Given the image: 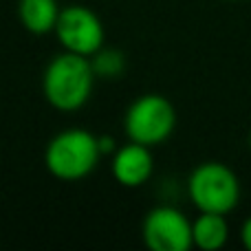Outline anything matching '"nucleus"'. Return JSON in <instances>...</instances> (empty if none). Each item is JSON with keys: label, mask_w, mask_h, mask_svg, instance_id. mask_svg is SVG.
Segmentation results:
<instances>
[{"label": "nucleus", "mask_w": 251, "mask_h": 251, "mask_svg": "<svg viewBox=\"0 0 251 251\" xmlns=\"http://www.w3.org/2000/svg\"><path fill=\"white\" fill-rule=\"evenodd\" d=\"M240 243L247 251H251V216L245 218V223L240 225Z\"/></svg>", "instance_id": "11"}, {"label": "nucleus", "mask_w": 251, "mask_h": 251, "mask_svg": "<svg viewBox=\"0 0 251 251\" xmlns=\"http://www.w3.org/2000/svg\"><path fill=\"white\" fill-rule=\"evenodd\" d=\"M124 128L130 141L154 148L165 143L176 128V110L168 97L159 93L141 95L128 106Z\"/></svg>", "instance_id": "4"}, {"label": "nucleus", "mask_w": 251, "mask_h": 251, "mask_svg": "<svg viewBox=\"0 0 251 251\" xmlns=\"http://www.w3.org/2000/svg\"><path fill=\"white\" fill-rule=\"evenodd\" d=\"M60 11L57 0H18V18L33 35H47L55 31Z\"/></svg>", "instance_id": "8"}, {"label": "nucleus", "mask_w": 251, "mask_h": 251, "mask_svg": "<svg viewBox=\"0 0 251 251\" xmlns=\"http://www.w3.org/2000/svg\"><path fill=\"white\" fill-rule=\"evenodd\" d=\"M104 156L100 137L84 128H69L57 132L44 150V168L57 181H82L95 172Z\"/></svg>", "instance_id": "2"}, {"label": "nucleus", "mask_w": 251, "mask_h": 251, "mask_svg": "<svg viewBox=\"0 0 251 251\" xmlns=\"http://www.w3.org/2000/svg\"><path fill=\"white\" fill-rule=\"evenodd\" d=\"M187 196L199 212L227 216L240 203V181L229 165L205 161L187 176Z\"/></svg>", "instance_id": "3"}, {"label": "nucleus", "mask_w": 251, "mask_h": 251, "mask_svg": "<svg viewBox=\"0 0 251 251\" xmlns=\"http://www.w3.org/2000/svg\"><path fill=\"white\" fill-rule=\"evenodd\" d=\"M91 57L64 51L47 64L42 75V95L57 113H77L86 106L95 86Z\"/></svg>", "instance_id": "1"}, {"label": "nucleus", "mask_w": 251, "mask_h": 251, "mask_svg": "<svg viewBox=\"0 0 251 251\" xmlns=\"http://www.w3.org/2000/svg\"><path fill=\"white\" fill-rule=\"evenodd\" d=\"M110 172L115 181L128 190L146 185L154 172V159H152L150 148L134 141L117 148L110 161Z\"/></svg>", "instance_id": "7"}, {"label": "nucleus", "mask_w": 251, "mask_h": 251, "mask_svg": "<svg viewBox=\"0 0 251 251\" xmlns=\"http://www.w3.org/2000/svg\"><path fill=\"white\" fill-rule=\"evenodd\" d=\"M192 236H194L196 249L218 251L229 240V223H227L225 214L199 212V216L192 221Z\"/></svg>", "instance_id": "9"}, {"label": "nucleus", "mask_w": 251, "mask_h": 251, "mask_svg": "<svg viewBox=\"0 0 251 251\" xmlns=\"http://www.w3.org/2000/svg\"><path fill=\"white\" fill-rule=\"evenodd\" d=\"M100 148L104 154H115V150H117V143H115L113 137H100Z\"/></svg>", "instance_id": "12"}, {"label": "nucleus", "mask_w": 251, "mask_h": 251, "mask_svg": "<svg viewBox=\"0 0 251 251\" xmlns=\"http://www.w3.org/2000/svg\"><path fill=\"white\" fill-rule=\"evenodd\" d=\"M53 33L64 51L77 53L84 57H93L97 51H101L106 40V31L100 16L84 4H69L62 9Z\"/></svg>", "instance_id": "5"}, {"label": "nucleus", "mask_w": 251, "mask_h": 251, "mask_svg": "<svg viewBox=\"0 0 251 251\" xmlns=\"http://www.w3.org/2000/svg\"><path fill=\"white\" fill-rule=\"evenodd\" d=\"M249 150H251V134H249Z\"/></svg>", "instance_id": "13"}, {"label": "nucleus", "mask_w": 251, "mask_h": 251, "mask_svg": "<svg viewBox=\"0 0 251 251\" xmlns=\"http://www.w3.org/2000/svg\"><path fill=\"white\" fill-rule=\"evenodd\" d=\"M141 238L152 251H190L194 247L192 221L172 205H159L146 214Z\"/></svg>", "instance_id": "6"}, {"label": "nucleus", "mask_w": 251, "mask_h": 251, "mask_svg": "<svg viewBox=\"0 0 251 251\" xmlns=\"http://www.w3.org/2000/svg\"><path fill=\"white\" fill-rule=\"evenodd\" d=\"M93 69H95L97 77H106V79H115L126 71V57L124 53H119L117 49H101L95 55L91 57Z\"/></svg>", "instance_id": "10"}]
</instances>
